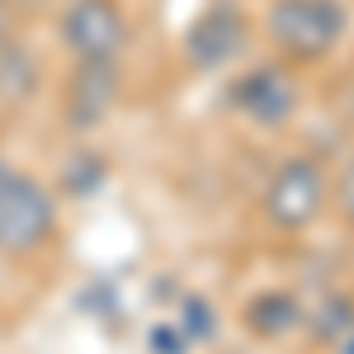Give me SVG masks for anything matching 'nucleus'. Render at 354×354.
Masks as SVG:
<instances>
[{"label": "nucleus", "mask_w": 354, "mask_h": 354, "mask_svg": "<svg viewBox=\"0 0 354 354\" xmlns=\"http://www.w3.org/2000/svg\"><path fill=\"white\" fill-rule=\"evenodd\" d=\"M245 322L260 335H283L288 326H298V302L288 293H265V298H255L245 307Z\"/></svg>", "instance_id": "nucleus-8"}, {"label": "nucleus", "mask_w": 354, "mask_h": 354, "mask_svg": "<svg viewBox=\"0 0 354 354\" xmlns=\"http://www.w3.org/2000/svg\"><path fill=\"white\" fill-rule=\"evenodd\" d=\"M113 95H118V57L81 62L76 76H71V95H66V123L71 128H95L109 113Z\"/></svg>", "instance_id": "nucleus-7"}, {"label": "nucleus", "mask_w": 354, "mask_h": 354, "mask_svg": "<svg viewBox=\"0 0 354 354\" xmlns=\"http://www.w3.org/2000/svg\"><path fill=\"white\" fill-rule=\"evenodd\" d=\"M57 203L33 175L0 161V255H28L53 236Z\"/></svg>", "instance_id": "nucleus-2"}, {"label": "nucleus", "mask_w": 354, "mask_h": 354, "mask_svg": "<svg viewBox=\"0 0 354 354\" xmlns=\"http://www.w3.org/2000/svg\"><path fill=\"white\" fill-rule=\"evenodd\" d=\"M340 213L354 222V161H350V170L340 175Z\"/></svg>", "instance_id": "nucleus-13"}, {"label": "nucleus", "mask_w": 354, "mask_h": 354, "mask_svg": "<svg viewBox=\"0 0 354 354\" xmlns=\"http://www.w3.org/2000/svg\"><path fill=\"white\" fill-rule=\"evenodd\" d=\"M245 48V15L236 5H208L203 15H194V24L185 28V57L194 66H222Z\"/></svg>", "instance_id": "nucleus-6"}, {"label": "nucleus", "mask_w": 354, "mask_h": 354, "mask_svg": "<svg viewBox=\"0 0 354 354\" xmlns=\"http://www.w3.org/2000/svg\"><path fill=\"white\" fill-rule=\"evenodd\" d=\"M180 330H185L189 340H208V335H213V312H208L203 298H185L180 302Z\"/></svg>", "instance_id": "nucleus-10"}, {"label": "nucleus", "mask_w": 354, "mask_h": 354, "mask_svg": "<svg viewBox=\"0 0 354 354\" xmlns=\"http://www.w3.org/2000/svg\"><path fill=\"white\" fill-rule=\"evenodd\" d=\"M232 104L250 123L274 128V123L293 118V109H298V85H293V76L283 66H250L241 81L232 85Z\"/></svg>", "instance_id": "nucleus-5"}, {"label": "nucleus", "mask_w": 354, "mask_h": 354, "mask_svg": "<svg viewBox=\"0 0 354 354\" xmlns=\"http://www.w3.org/2000/svg\"><path fill=\"white\" fill-rule=\"evenodd\" d=\"M350 326H354V307L345 298L326 302V307H322V317H317V335H322V340H340Z\"/></svg>", "instance_id": "nucleus-11"}, {"label": "nucleus", "mask_w": 354, "mask_h": 354, "mask_svg": "<svg viewBox=\"0 0 354 354\" xmlns=\"http://www.w3.org/2000/svg\"><path fill=\"white\" fill-rule=\"evenodd\" d=\"M340 354H354V326L345 330V335H340Z\"/></svg>", "instance_id": "nucleus-14"}, {"label": "nucleus", "mask_w": 354, "mask_h": 354, "mask_svg": "<svg viewBox=\"0 0 354 354\" xmlns=\"http://www.w3.org/2000/svg\"><path fill=\"white\" fill-rule=\"evenodd\" d=\"M147 345H151V354H185L189 350V335L180 326H151Z\"/></svg>", "instance_id": "nucleus-12"}, {"label": "nucleus", "mask_w": 354, "mask_h": 354, "mask_svg": "<svg viewBox=\"0 0 354 354\" xmlns=\"http://www.w3.org/2000/svg\"><path fill=\"white\" fill-rule=\"evenodd\" d=\"M62 43L81 62H100V57H118L128 43V24L123 10L113 0H71L62 10Z\"/></svg>", "instance_id": "nucleus-4"}, {"label": "nucleus", "mask_w": 354, "mask_h": 354, "mask_svg": "<svg viewBox=\"0 0 354 354\" xmlns=\"http://www.w3.org/2000/svg\"><path fill=\"white\" fill-rule=\"evenodd\" d=\"M345 28L350 15L340 0H274L265 15L270 43L293 62H322L330 48H340Z\"/></svg>", "instance_id": "nucleus-1"}, {"label": "nucleus", "mask_w": 354, "mask_h": 354, "mask_svg": "<svg viewBox=\"0 0 354 354\" xmlns=\"http://www.w3.org/2000/svg\"><path fill=\"white\" fill-rule=\"evenodd\" d=\"M62 180H66V189L90 194L95 185H104V161H100V156H90V151H76L71 161L62 165Z\"/></svg>", "instance_id": "nucleus-9"}, {"label": "nucleus", "mask_w": 354, "mask_h": 354, "mask_svg": "<svg viewBox=\"0 0 354 354\" xmlns=\"http://www.w3.org/2000/svg\"><path fill=\"white\" fill-rule=\"evenodd\" d=\"M322 203H326V175H322L317 161L293 156V161H283L279 170H274L270 194H265V213H270V222L298 232V227H307V222H317Z\"/></svg>", "instance_id": "nucleus-3"}]
</instances>
